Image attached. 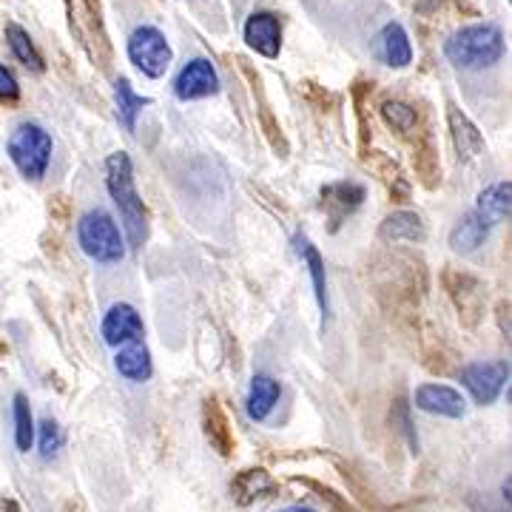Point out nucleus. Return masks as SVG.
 <instances>
[{
	"label": "nucleus",
	"instance_id": "nucleus-11",
	"mask_svg": "<svg viewBox=\"0 0 512 512\" xmlns=\"http://www.w3.org/2000/svg\"><path fill=\"white\" fill-rule=\"evenodd\" d=\"M100 333H103V342L109 348H120V345H128V342H140L146 336V325H143L137 308H131L126 302H117L106 313Z\"/></svg>",
	"mask_w": 512,
	"mask_h": 512
},
{
	"label": "nucleus",
	"instance_id": "nucleus-15",
	"mask_svg": "<svg viewBox=\"0 0 512 512\" xmlns=\"http://www.w3.org/2000/svg\"><path fill=\"white\" fill-rule=\"evenodd\" d=\"M373 52H376V57L382 60L384 66H390V69H404V66H410V60H413V46H410V37L404 32L402 23H387L382 32L376 35Z\"/></svg>",
	"mask_w": 512,
	"mask_h": 512
},
{
	"label": "nucleus",
	"instance_id": "nucleus-18",
	"mask_svg": "<svg viewBox=\"0 0 512 512\" xmlns=\"http://www.w3.org/2000/svg\"><path fill=\"white\" fill-rule=\"evenodd\" d=\"M282 399V387L276 382L274 376L268 373H256L248 387V399H245V410H248V419L251 421H265L274 407Z\"/></svg>",
	"mask_w": 512,
	"mask_h": 512
},
{
	"label": "nucleus",
	"instance_id": "nucleus-9",
	"mask_svg": "<svg viewBox=\"0 0 512 512\" xmlns=\"http://www.w3.org/2000/svg\"><path fill=\"white\" fill-rule=\"evenodd\" d=\"M217 92H220V74L211 66V60H205V57L188 60L177 74V80H174V94L183 103L202 100V97H211Z\"/></svg>",
	"mask_w": 512,
	"mask_h": 512
},
{
	"label": "nucleus",
	"instance_id": "nucleus-14",
	"mask_svg": "<svg viewBox=\"0 0 512 512\" xmlns=\"http://www.w3.org/2000/svg\"><path fill=\"white\" fill-rule=\"evenodd\" d=\"M276 493H279V484H276V478L265 467L239 470L234 481H231V498L237 501L239 507H251L256 501L271 498Z\"/></svg>",
	"mask_w": 512,
	"mask_h": 512
},
{
	"label": "nucleus",
	"instance_id": "nucleus-28",
	"mask_svg": "<svg viewBox=\"0 0 512 512\" xmlns=\"http://www.w3.org/2000/svg\"><path fill=\"white\" fill-rule=\"evenodd\" d=\"M382 117L384 123L390 128H396L399 134H407V131L416 128V109L402 103V100H387V103H382Z\"/></svg>",
	"mask_w": 512,
	"mask_h": 512
},
{
	"label": "nucleus",
	"instance_id": "nucleus-3",
	"mask_svg": "<svg viewBox=\"0 0 512 512\" xmlns=\"http://www.w3.org/2000/svg\"><path fill=\"white\" fill-rule=\"evenodd\" d=\"M52 134L46 131L43 126H37V123H23L18 126L12 134H9V140H6V154H9V160L15 163V168L20 171V177H26V180H43L46 177V168L52 163Z\"/></svg>",
	"mask_w": 512,
	"mask_h": 512
},
{
	"label": "nucleus",
	"instance_id": "nucleus-1",
	"mask_svg": "<svg viewBox=\"0 0 512 512\" xmlns=\"http://www.w3.org/2000/svg\"><path fill=\"white\" fill-rule=\"evenodd\" d=\"M106 185H109V194L117 211H120V220L126 228L128 245L137 251L143 248L148 239V208L146 202L140 200L137 194V185H134V165L126 151H114L106 160Z\"/></svg>",
	"mask_w": 512,
	"mask_h": 512
},
{
	"label": "nucleus",
	"instance_id": "nucleus-16",
	"mask_svg": "<svg viewBox=\"0 0 512 512\" xmlns=\"http://www.w3.org/2000/svg\"><path fill=\"white\" fill-rule=\"evenodd\" d=\"M447 123H450V137H453V146H456L458 160L464 163H473L484 154V137L478 126L464 114L461 109H447Z\"/></svg>",
	"mask_w": 512,
	"mask_h": 512
},
{
	"label": "nucleus",
	"instance_id": "nucleus-13",
	"mask_svg": "<svg viewBox=\"0 0 512 512\" xmlns=\"http://www.w3.org/2000/svg\"><path fill=\"white\" fill-rule=\"evenodd\" d=\"M413 402L419 410L430 413V416H444V419H461L467 413V402L464 396L447 387V384H421L413 396Z\"/></svg>",
	"mask_w": 512,
	"mask_h": 512
},
{
	"label": "nucleus",
	"instance_id": "nucleus-21",
	"mask_svg": "<svg viewBox=\"0 0 512 512\" xmlns=\"http://www.w3.org/2000/svg\"><path fill=\"white\" fill-rule=\"evenodd\" d=\"M114 367H117V373L128 379V382H148L151 379V373H154V365H151V353L143 345V339L140 342H128L123 348L117 350V356H114Z\"/></svg>",
	"mask_w": 512,
	"mask_h": 512
},
{
	"label": "nucleus",
	"instance_id": "nucleus-26",
	"mask_svg": "<svg viewBox=\"0 0 512 512\" xmlns=\"http://www.w3.org/2000/svg\"><path fill=\"white\" fill-rule=\"evenodd\" d=\"M12 419H15V447L18 453H29L35 444V419L26 393H15L12 399Z\"/></svg>",
	"mask_w": 512,
	"mask_h": 512
},
{
	"label": "nucleus",
	"instance_id": "nucleus-4",
	"mask_svg": "<svg viewBox=\"0 0 512 512\" xmlns=\"http://www.w3.org/2000/svg\"><path fill=\"white\" fill-rule=\"evenodd\" d=\"M77 242L80 251L100 262V265H114L126 256V239L120 234L117 222L111 220L106 211H86L77 222Z\"/></svg>",
	"mask_w": 512,
	"mask_h": 512
},
{
	"label": "nucleus",
	"instance_id": "nucleus-29",
	"mask_svg": "<svg viewBox=\"0 0 512 512\" xmlns=\"http://www.w3.org/2000/svg\"><path fill=\"white\" fill-rule=\"evenodd\" d=\"M35 433H40V456L46 458H55L57 450L63 447V430H60V424L55 419H43L35 427Z\"/></svg>",
	"mask_w": 512,
	"mask_h": 512
},
{
	"label": "nucleus",
	"instance_id": "nucleus-17",
	"mask_svg": "<svg viewBox=\"0 0 512 512\" xmlns=\"http://www.w3.org/2000/svg\"><path fill=\"white\" fill-rule=\"evenodd\" d=\"M202 430H205V439L211 441V447L222 458L234 453L237 441H234V430H231V421L225 416L220 399H205V404H202Z\"/></svg>",
	"mask_w": 512,
	"mask_h": 512
},
{
	"label": "nucleus",
	"instance_id": "nucleus-23",
	"mask_svg": "<svg viewBox=\"0 0 512 512\" xmlns=\"http://www.w3.org/2000/svg\"><path fill=\"white\" fill-rule=\"evenodd\" d=\"M487 237H490V225L481 220L476 211H470L450 231V245H453V251H458V254H473V251H478L484 245Z\"/></svg>",
	"mask_w": 512,
	"mask_h": 512
},
{
	"label": "nucleus",
	"instance_id": "nucleus-32",
	"mask_svg": "<svg viewBox=\"0 0 512 512\" xmlns=\"http://www.w3.org/2000/svg\"><path fill=\"white\" fill-rule=\"evenodd\" d=\"M399 421H402V433L407 436V441H410V447H413V453H419V439H416V430H413V424H410V407H407V402L404 399H399Z\"/></svg>",
	"mask_w": 512,
	"mask_h": 512
},
{
	"label": "nucleus",
	"instance_id": "nucleus-2",
	"mask_svg": "<svg viewBox=\"0 0 512 512\" xmlns=\"http://www.w3.org/2000/svg\"><path fill=\"white\" fill-rule=\"evenodd\" d=\"M444 55L461 69H487L504 55V35L495 23H473L450 35L444 43Z\"/></svg>",
	"mask_w": 512,
	"mask_h": 512
},
{
	"label": "nucleus",
	"instance_id": "nucleus-5",
	"mask_svg": "<svg viewBox=\"0 0 512 512\" xmlns=\"http://www.w3.org/2000/svg\"><path fill=\"white\" fill-rule=\"evenodd\" d=\"M128 60L137 66V72H143L151 80L163 77L171 66V46L157 26H140L128 37Z\"/></svg>",
	"mask_w": 512,
	"mask_h": 512
},
{
	"label": "nucleus",
	"instance_id": "nucleus-6",
	"mask_svg": "<svg viewBox=\"0 0 512 512\" xmlns=\"http://www.w3.org/2000/svg\"><path fill=\"white\" fill-rule=\"evenodd\" d=\"M458 379L464 384V390L473 396L476 404H493L504 384L510 382V362H473V365L461 367Z\"/></svg>",
	"mask_w": 512,
	"mask_h": 512
},
{
	"label": "nucleus",
	"instance_id": "nucleus-30",
	"mask_svg": "<svg viewBox=\"0 0 512 512\" xmlns=\"http://www.w3.org/2000/svg\"><path fill=\"white\" fill-rule=\"evenodd\" d=\"M299 484H305V487H311L313 493L319 495L325 504H330V510L333 512H359L353 504H348V498H342V495H336L330 487L325 484H319V481H311V478H296Z\"/></svg>",
	"mask_w": 512,
	"mask_h": 512
},
{
	"label": "nucleus",
	"instance_id": "nucleus-22",
	"mask_svg": "<svg viewBox=\"0 0 512 512\" xmlns=\"http://www.w3.org/2000/svg\"><path fill=\"white\" fill-rule=\"evenodd\" d=\"M424 222L416 211H393L379 228V237L390 245L396 242H421L424 239Z\"/></svg>",
	"mask_w": 512,
	"mask_h": 512
},
{
	"label": "nucleus",
	"instance_id": "nucleus-20",
	"mask_svg": "<svg viewBox=\"0 0 512 512\" xmlns=\"http://www.w3.org/2000/svg\"><path fill=\"white\" fill-rule=\"evenodd\" d=\"M291 242H293V251L299 254V259H302V262L308 265V271H311L313 293H316L319 311H322V316H328V313H330V296H328V276H325V259H322V254H319V251L313 248V242L308 237L296 234Z\"/></svg>",
	"mask_w": 512,
	"mask_h": 512
},
{
	"label": "nucleus",
	"instance_id": "nucleus-8",
	"mask_svg": "<svg viewBox=\"0 0 512 512\" xmlns=\"http://www.w3.org/2000/svg\"><path fill=\"white\" fill-rule=\"evenodd\" d=\"M444 288H447L453 305H456L458 319L467 328H476L481 316H484V305H487L484 282H478L476 276L461 274V271H444Z\"/></svg>",
	"mask_w": 512,
	"mask_h": 512
},
{
	"label": "nucleus",
	"instance_id": "nucleus-34",
	"mask_svg": "<svg viewBox=\"0 0 512 512\" xmlns=\"http://www.w3.org/2000/svg\"><path fill=\"white\" fill-rule=\"evenodd\" d=\"M3 512H23V510H20L18 501H12V498H9V501H3Z\"/></svg>",
	"mask_w": 512,
	"mask_h": 512
},
{
	"label": "nucleus",
	"instance_id": "nucleus-10",
	"mask_svg": "<svg viewBox=\"0 0 512 512\" xmlns=\"http://www.w3.org/2000/svg\"><path fill=\"white\" fill-rule=\"evenodd\" d=\"M365 194V185L353 183V180L328 183L319 191V197H322V211L328 214L330 220V231H339V225L348 220L353 211L362 208Z\"/></svg>",
	"mask_w": 512,
	"mask_h": 512
},
{
	"label": "nucleus",
	"instance_id": "nucleus-27",
	"mask_svg": "<svg viewBox=\"0 0 512 512\" xmlns=\"http://www.w3.org/2000/svg\"><path fill=\"white\" fill-rule=\"evenodd\" d=\"M367 165L382 177V183L390 188V194L393 197H407V180H404V174H402V168L399 165L393 163L390 157H384L382 151H370V160H367Z\"/></svg>",
	"mask_w": 512,
	"mask_h": 512
},
{
	"label": "nucleus",
	"instance_id": "nucleus-12",
	"mask_svg": "<svg viewBox=\"0 0 512 512\" xmlns=\"http://www.w3.org/2000/svg\"><path fill=\"white\" fill-rule=\"evenodd\" d=\"M245 43L254 49L256 55L262 57H279V49H282V23L271 12H254L251 18L245 20Z\"/></svg>",
	"mask_w": 512,
	"mask_h": 512
},
{
	"label": "nucleus",
	"instance_id": "nucleus-25",
	"mask_svg": "<svg viewBox=\"0 0 512 512\" xmlns=\"http://www.w3.org/2000/svg\"><path fill=\"white\" fill-rule=\"evenodd\" d=\"M114 100H117V120L123 123V128H126V131H134L137 114L143 111V106H148V103H151L148 97L134 94V89H131V83H128L126 77H120V80L114 83Z\"/></svg>",
	"mask_w": 512,
	"mask_h": 512
},
{
	"label": "nucleus",
	"instance_id": "nucleus-24",
	"mask_svg": "<svg viewBox=\"0 0 512 512\" xmlns=\"http://www.w3.org/2000/svg\"><path fill=\"white\" fill-rule=\"evenodd\" d=\"M6 40H9L12 55L18 57L26 69H32V72H43V69H46L43 57H40L37 46L32 43V37H29V32H26L23 26H18V23H9V26H6Z\"/></svg>",
	"mask_w": 512,
	"mask_h": 512
},
{
	"label": "nucleus",
	"instance_id": "nucleus-19",
	"mask_svg": "<svg viewBox=\"0 0 512 512\" xmlns=\"http://www.w3.org/2000/svg\"><path fill=\"white\" fill-rule=\"evenodd\" d=\"M476 211L481 220L487 222L490 228L501 225L504 220H510L512 211V183L510 180H501V183H493L490 188H484L478 194L476 200Z\"/></svg>",
	"mask_w": 512,
	"mask_h": 512
},
{
	"label": "nucleus",
	"instance_id": "nucleus-31",
	"mask_svg": "<svg viewBox=\"0 0 512 512\" xmlns=\"http://www.w3.org/2000/svg\"><path fill=\"white\" fill-rule=\"evenodd\" d=\"M20 86L15 80V74L9 72L6 66H0V103H18Z\"/></svg>",
	"mask_w": 512,
	"mask_h": 512
},
{
	"label": "nucleus",
	"instance_id": "nucleus-33",
	"mask_svg": "<svg viewBox=\"0 0 512 512\" xmlns=\"http://www.w3.org/2000/svg\"><path fill=\"white\" fill-rule=\"evenodd\" d=\"M279 512H316L313 507H308V504H291V507H285V510Z\"/></svg>",
	"mask_w": 512,
	"mask_h": 512
},
{
	"label": "nucleus",
	"instance_id": "nucleus-7",
	"mask_svg": "<svg viewBox=\"0 0 512 512\" xmlns=\"http://www.w3.org/2000/svg\"><path fill=\"white\" fill-rule=\"evenodd\" d=\"M69 15H72V29L80 37L83 49L92 60L103 63L109 55V43L103 32V15H100V0H69Z\"/></svg>",
	"mask_w": 512,
	"mask_h": 512
}]
</instances>
